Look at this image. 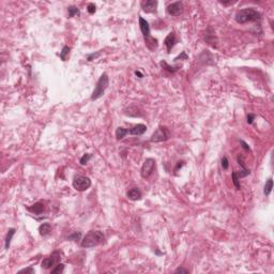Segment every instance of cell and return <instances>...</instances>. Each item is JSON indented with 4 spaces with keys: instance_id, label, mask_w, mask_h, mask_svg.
Instances as JSON below:
<instances>
[{
    "instance_id": "23",
    "label": "cell",
    "mask_w": 274,
    "mask_h": 274,
    "mask_svg": "<svg viewBox=\"0 0 274 274\" xmlns=\"http://www.w3.org/2000/svg\"><path fill=\"white\" fill-rule=\"evenodd\" d=\"M64 270V265L63 263H57L56 266H55V268L52 270V274H56V273H62Z\"/></svg>"
},
{
    "instance_id": "13",
    "label": "cell",
    "mask_w": 274,
    "mask_h": 274,
    "mask_svg": "<svg viewBox=\"0 0 274 274\" xmlns=\"http://www.w3.org/2000/svg\"><path fill=\"white\" fill-rule=\"evenodd\" d=\"M44 209H45V206L43 202H37L34 203V205L30 206V207H27V210L32 213H36V214H41L44 211Z\"/></svg>"
},
{
    "instance_id": "34",
    "label": "cell",
    "mask_w": 274,
    "mask_h": 274,
    "mask_svg": "<svg viewBox=\"0 0 274 274\" xmlns=\"http://www.w3.org/2000/svg\"><path fill=\"white\" fill-rule=\"evenodd\" d=\"M241 142V144H242V147H243V148H244V149H245V150H247V151H248V150H250V147H248V145H247V144H246V142H243V140H241V142Z\"/></svg>"
},
{
    "instance_id": "15",
    "label": "cell",
    "mask_w": 274,
    "mask_h": 274,
    "mask_svg": "<svg viewBox=\"0 0 274 274\" xmlns=\"http://www.w3.org/2000/svg\"><path fill=\"white\" fill-rule=\"evenodd\" d=\"M127 196L131 200H139L142 198V193H140V191L137 187H134L127 193Z\"/></svg>"
},
{
    "instance_id": "21",
    "label": "cell",
    "mask_w": 274,
    "mask_h": 274,
    "mask_svg": "<svg viewBox=\"0 0 274 274\" xmlns=\"http://www.w3.org/2000/svg\"><path fill=\"white\" fill-rule=\"evenodd\" d=\"M67 12H69V17H74L75 15H79V10L77 7L75 6H71L67 7Z\"/></svg>"
},
{
    "instance_id": "28",
    "label": "cell",
    "mask_w": 274,
    "mask_h": 274,
    "mask_svg": "<svg viewBox=\"0 0 274 274\" xmlns=\"http://www.w3.org/2000/svg\"><path fill=\"white\" fill-rule=\"evenodd\" d=\"M87 11L89 12V14H93L95 12V6L94 3H89L87 7Z\"/></svg>"
},
{
    "instance_id": "5",
    "label": "cell",
    "mask_w": 274,
    "mask_h": 274,
    "mask_svg": "<svg viewBox=\"0 0 274 274\" xmlns=\"http://www.w3.org/2000/svg\"><path fill=\"white\" fill-rule=\"evenodd\" d=\"M170 137L169 135V131L166 127H160L159 129L155 131L152 134L151 138H150V142H166L168 140Z\"/></svg>"
},
{
    "instance_id": "22",
    "label": "cell",
    "mask_w": 274,
    "mask_h": 274,
    "mask_svg": "<svg viewBox=\"0 0 274 274\" xmlns=\"http://www.w3.org/2000/svg\"><path fill=\"white\" fill-rule=\"evenodd\" d=\"M160 64H161V67H162L163 69L167 70V71H169V72H172V73H175L176 71H178V70H179V67H170V65H168L166 61H161Z\"/></svg>"
},
{
    "instance_id": "9",
    "label": "cell",
    "mask_w": 274,
    "mask_h": 274,
    "mask_svg": "<svg viewBox=\"0 0 274 274\" xmlns=\"http://www.w3.org/2000/svg\"><path fill=\"white\" fill-rule=\"evenodd\" d=\"M139 27H140V30H142V36H144L145 40L151 37V36H150L149 22L146 21L145 18H142V17H139Z\"/></svg>"
},
{
    "instance_id": "29",
    "label": "cell",
    "mask_w": 274,
    "mask_h": 274,
    "mask_svg": "<svg viewBox=\"0 0 274 274\" xmlns=\"http://www.w3.org/2000/svg\"><path fill=\"white\" fill-rule=\"evenodd\" d=\"M100 55H101V52H97V54H91V55H88V57H87V59H88V61H92V60L93 59H95V58H97L100 56Z\"/></svg>"
},
{
    "instance_id": "31",
    "label": "cell",
    "mask_w": 274,
    "mask_h": 274,
    "mask_svg": "<svg viewBox=\"0 0 274 274\" xmlns=\"http://www.w3.org/2000/svg\"><path fill=\"white\" fill-rule=\"evenodd\" d=\"M255 117H256V116L253 115V114H248L247 115V123H248V124H252L254 119H255Z\"/></svg>"
},
{
    "instance_id": "1",
    "label": "cell",
    "mask_w": 274,
    "mask_h": 274,
    "mask_svg": "<svg viewBox=\"0 0 274 274\" xmlns=\"http://www.w3.org/2000/svg\"><path fill=\"white\" fill-rule=\"evenodd\" d=\"M104 240H105L104 235H103L100 230H90L89 232L82 238L80 246H82V247L90 248V247H93V246L102 244V243L104 242Z\"/></svg>"
},
{
    "instance_id": "17",
    "label": "cell",
    "mask_w": 274,
    "mask_h": 274,
    "mask_svg": "<svg viewBox=\"0 0 274 274\" xmlns=\"http://www.w3.org/2000/svg\"><path fill=\"white\" fill-rule=\"evenodd\" d=\"M15 231H16V229H15V228H10V229L7 230V237H6V242H4V247H6V250H7V248L10 247V244H11L12 238H13V236L15 235Z\"/></svg>"
},
{
    "instance_id": "24",
    "label": "cell",
    "mask_w": 274,
    "mask_h": 274,
    "mask_svg": "<svg viewBox=\"0 0 274 274\" xmlns=\"http://www.w3.org/2000/svg\"><path fill=\"white\" fill-rule=\"evenodd\" d=\"M239 180H240V179L238 178L237 173H236V172H232V182H233V184H235V187H236L237 190H240V188H241L240 181H239Z\"/></svg>"
},
{
    "instance_id": "7",
    "label": "cell",
    "mask_w": 274,
    "mask_h": 274,
    "mask_svg": "<svg viewBox=\"0 0 274 274\" xmlns=\"http://www.w3.org/2000/svg\"><path fill=\"white\" fill-rule=\"evenodd\" d=\"M60 259H61V252L59 251H55L49 257L45 258L42 261V268L43 269H51L52 267H55L57 263H59Z\"/></svg>"
},
{
    "instance_id": "2",
    "label": "cell",
    "mask_w": 274,
    "mask_h": 274,
    "mask_svg": "<svg viewBox=\"0 0 274 274\" xmlns=\"http://www.w3.org/2000/svg\"><path fill=\"white\" fill-rule=\"evenodd\" d=\"M261 17L260 13L253 7H247V9L240 10L235 16V19L238 24H246L250 22H257Z\"/></svg>"
},
{
    "instance_id": "4",
    "label": "cell",
    "mask_w": 274,
    "mask_h": 274,
    "mask_svg": "<svg viewBox=\"0 0 274 274\" xmlns=\"http://www.w3.org/2000/svg\"><path fill=\"white\" fill-rule=\"evenodd\" d=\"M91 187V180L86 176L77 175L73 179V187L78 192H84Z\"/></svg>"
},
{
    "instance_id": "35",
    "label": "cell",
    "mask_w": 274,
    "mask_h": 274,
    "mask_svg": "<svg viewBox=\"0 0 274 274\" xmlns=\"http://www.w3.org/2000/svg\"><path fill=\"white\" fill-rule=\"evenodd\" d=\"M135 74H136V76H138L139 78H142V77H144V75H142L139 71H136V72H135Z\"/></svg>"
},
{
    "instance_id": "14",
    "label": "cell",
    "mask_w": 274,
    "mask_h": 274,
    "mask_svg": "<svg viewBox=\"0 0 274 274\" xmlns=\"http://www.w3.org/2000/svg\"><path fill=\"white\" fill-rule=\"evenodd\" d=\"M238 163H239V165L241 166V168H242V169H241L239 172H236V173H237V176H238L239 179H240V178H243V177H246V176L250 175L251 172H250V169H247V168L245 167L242 157H238Z\"/></svg>"
},
{
    "instance_id": "8",
    "label": "cell",
    "mask_w": 274,
    "mask_h": 274,
    "mask_svg": "<svg viewBox=\"0 0 274 274\" xmlns=\"http://www.w3.org/2000/svg\"><path fill=\"white\" fill-rule=\"evenodd\" d=\"M183 9H184V7H183L182 2H173L167 7V13L172 16H180L183 13Z\"/></svg>"
},
{
    "instance_id": "10",
    "label": "cell",
    "mask_w": 274,
    "mask_h": 274,
    "mask_svg": "<svg viewBox=\"0 0 274 274\" xmlns=\"http://www.w3.org/2000/svg\"><path fill=\"white\" fill-rule=\"evenodd\" d=\"M157 1H154V0H147V1L142 2V7L145 12L147 13H151V12H154L157 10Z\"/></svg>"
},
{
    "instance_id": "27",
    "label": "cell",
    "mask_w": 274,
    "mask_h": 274,
    "mask_svg": "<svg viewBox=\"0 0 274 274\" xmlns=\"http://www.w3.org/2000/svg\"><path fill=\"white\" fill-rule=\"evenodd\" d=\"M222 167L223 169H228V167H229V161H228V159L226 157H223L222 159Z\"/></svg>"
},
{
    "instance_id": "33",
    "label": "cell",
    "mask_w": 274,
    "mask_h": 274,
    "mask_svg": "<svg viewBox=\"0 0 274 274\" xmlns=\"http://www.w3.org/2000/svg\"><path fill=\"white\" fill-rule=\"evenodd\" d=\"M182 58H184V59H187V55L185 54V52H182V54L180 55V56H178L177 58H175V61H178L179 59H182Z\"/></svg>"
},
{
    "instance_id": "30",
    "label": "cell",
    "mask_w": 274,
    "mask_h": 274,
    "mask_svg": "<svg viewBox=\"0 0 274 274\" xmlns=\"http://www.w3.org/2000/svg\"><path fill=\"white\" fill-rule=\"evenodd\" d=\"M188 272H190V271H188L187 269H184V268H182V267H180V268H178V269H176V270H175V273L176 274H178V273H185V274H187Z\"/></svg>"
},
{
    "instance_id": "20",
    "label": "cell",
    "mask_w": 274,
    "mask_h": 274,
    "mask_svg": "<svg viewBox=\"0 0 274 274\" xmlns=\"http://www.w3.org/2000/svg\"><path fill=\"white\" fill-rule=\"evenodd\" d=\"M70 47L69 46H64L63 48H62V51L60 52V58H61L62 61H67V56H69L70 54Z\"/></svg>"
},
{
    "instance_id": "18",
    "label": "cell",
    "mask_w": 274,
    "mask_h": 274,
    "mask_svg": "<svg viewBox=\"0 0 274 274\" xmlns=\"http://www.w3.org/2000/svg\"><path fill=\"white\" fill-rule=\"evenodd\" d=\"M272 188H273V180H272V178H270V179H268V181L265 184V190H263L265 195L266 196L270 195L271 192H272Z\"/></svg>"
},
{
    "instance_id": "3",
    "label": "cell",
    "mask_w": 274,
    "mask_h": 274,
    "mask_svg": "<svg viewBox=\"0 0 274 274\" xmlns=\"http://www.w3.org/2000/svg\"><path fill=\"white\" fill-rule=\"evenodd\" d=\"M108 85H109L108 75H107L106 73H103V74L101 75V77H100V79L97 80V86H95L93 92H92V95H91L92 101L102 97L105 93V90H106L107 87H108Z\"/></svg>"
},
{
    "instance_id": "12",
    "label": "cell",
    "mask_w": 274,
    "mask_h": 274,
    "mask_svg": "<svg viewBox=\"0 0 274 274\" xmlns=\"http://www.w3.org/2000/svg\"><path fill=\"white\" fill-rule=\"evenodd\" d=\"M176 42H177V40H176L175 32H170V33L168 34L167 37H166V39L164 40V44H165L166 48H167V52H170L173 46H175Z\"/></svg>"
},
{
    "instance_id": "6",
    "label": "cell",
    "mask_w": 274,
    "mask_h": 274,
    "mask_svg": "<svg viewBox=\"0 0 274 274\" xmlns=\"http://www.w3.org/2000/svg\"><path fill=\"white\" fill-rule=\"evenodd\" d=\"M155 168V160L154 159H147L144 162V164L142 166V169H140V175L144 179H147L150 176L152 175V172H154Z\"/></svg>"
},
{
    "instance_id": "19",
    "label": "cell",
    "mask_w": 274,
    "mask_h": 274,
    "mask_svg": "<svg viewBox=\"0 0 274 274\" xmlns=\"http://www.w3.org/2000/svg\"><path fill=\"white\" fill-rule=\"evenodd\" d=\"M127 134V130L124 129V127H118V129L116 130V138H117L118 140L122 139Z\"/></svg>"
},
{
    "instance_id": "25",
    "label": "cell",
    "mask_w": 274,
    "mask_h": 274,
    "mask_svg": "<svg viewBox=\"0 0 274 274\" xmlns=\"http://www.w3.org/2000/svg\"><path fill=\"white\" fill-rule=\"evenodd\" d=\"M91 157H92V154H90V153H86V154H85L84 157L80 159V165H86L88 163V161L91 159Z\"/></svg>"
},
{
    "instance_id": "26",
    "label": "cell",
    "mask_w": 274,
    "mask_h": 274,
    "mask_svg": "<svg viewBox=\"0 0 274 274\" xmlns=\"http://www.w3.org/2000/svg\"><path fill=\"white\" fill-rule=\"evenodd\" d=\"M80 237H82V233H80V232H74V233H72L71 236H69V237H67V240L77 241V240H79Z\"/></svg>"
},
{
    "instance_id": "32",
    "label": "cell",
    "mask_w": 274,
    "mask_h": 274,
    "mask_svg": "<svg viewBox=\"0 0 274 274\" xmlns=\"http://www.w3.org/2000/svg\"><path fill=\"white\" fill-rule=\"evenodd\" d=\"M33 272H34V270H33V269H32L31 267L28 268V269H24V270H21V271H19V273H31V274H32Z\"/></svg>"
},
{
    "instance_id": "16",
    "label": "cell",
    "mask_w": 274,
    "mask_h": 274,
    "mask_svg": "<svg viewBox=\"0 0 274 274\" xmlns=\"http://www.w3.org/2000/svg\"><path fill=\"white\" fill-rule=\"evenodd\" d=\"M51 231H52V225L49 223H43L42 225H40L39 232L41 236H43V237L48 236L49 233H51Z\"/></svg>"
},
{
    "instance_id": "11",
    "label": "cell",
    "mask_w": 274,
    "mask_h": 274,
    "mask_svg": "<svg viewBox=\"0 0 274 274\" xmlns=\"http://www.w3.org/2000/svg\"><path fill=\"white\" fill-rule=\"evenodd\" d=\"M146 131H147V127H146L145 124H136L133 127H131L130 130H127V134L137 135V136H139V135L145 134Z\"/></svg>"
}]
</instances>
